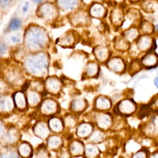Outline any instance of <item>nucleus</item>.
<instances>
[{
    "label": "nucleus",
    "instance_id": "13",
    "mask_svg": "<svg viewBox=\"0 0 158 158\" xmlns=\"http://www.w3.org/2000/svg\"><path fill=\"white\" fill-rule=\"evenodd\" d=\"M48 118L47 123L52 133L60 135L64 131L65 127L63 119L61 117L56 115Z\"/></svg>",
    "mask_w": 158,
    "mask_h": 158
},
{
    "label": "nucleus",
    "instance_id": "6",
    "mask_svg": "<svg viewBox=\"0 0 158 158\" xmlns=\"http://www.w3.org/2000/svg\"><path fill=\"white\" fill-rule=\"evenodd\" d=\"M96 127L94 123L87 121H83L78 123L75 128V135L77 138L81 140H86L93 133Z\"/></svg>",
    "mask_w": 158,
    "mask_h": 158
},
{
    "label": "nucleus",
    "instance_id": "10",
    "mask_svg": "<svg viewBox=\"0 0 158 158\" xmlns=\"http://www.w3.org/2000/svg\"><path fill=\"white\" fill-rule=\"evenodd\" d=\"M45 141V145L49 151L58 152L64 147V141L60 135L51 133Z\"/></svg>",
    "mask_w": 158,
    "mask_h": 158
},
{
    "label": "nucleus",
    "instance_id": "23",
    "mask_svg": "<svg viewBox=\"0 0 158 158\" xmlns=\"http://www.w3.org/2000/svg\"><path fill=\"white\" fill-rule=\"evenodd\" d=\"M72 22L75 25H84L88 22V16L85 12H76L72 17Z\"/></svg>",
    "mask_w": 158,
    "mask_h": 158
},
{
    "label": "nucleus",
    "instance_id": "4",
    "mask_svg": "<svg viewBox=\"0 0 158 158\" xmlns=\"http://www.w3.org/2000/svg\"><path fill=\"white\" fill-rule=\"evenodd\" d=\"M39 111L43 117L50 118L58 114L60 112V106L56 99L47 98L41 102L39 106Z\"/></svg>",
    "mask_w": 158,
    "mask_h": 158
},
{
    "label": "nucleus",
    "instance_id": "31",
    "mask_svg": "<svg viewBox=\"0 0 158 158\" xmlns=\"http://www.w3.org/2000/svg\"><path fill=\"white\" fill-rule=\"evenodd\" d=\"M151 44V39L149 36H144L140 37L138 40V47L143 51L146 50L150 48Z\"/></svg>",
    "mask_w": 158,
    "mask_h": 158
},
{
    "label": "nucleus",
    "instance_id": "8",
    "mask_svg": "<svg viewBox=\"0 0 158 158\" xmlns=\"http://www.w3.org/2000/svg\"><path fill=\"white\" fill-rule=\"evenodd\" d=\"M32 130L33 134L43 141H45L52 133L47 122L44 120H39L36 122L32 128Z\"/></svg>",
    "mask_w": 158,
    "mask_h": 158
},
{
    "label": "nucleus",
    "instance_id": "38",
    "mask_svg": "<svg viewBox=\"0 0 158 158\" xmlns=\"http://www.w3.org/2000/svg\"><path fill=\"white\" fill-rule=\"evenodd\" d=\"M149 152L148 149L143 148L136 151L130 158H148Z\"/></svg>",
    "mask_w": 158,
    "mask_h": 158
},
{
    "label": "nucleus",
    "instance_id": "7",
    "mask_svg": "<svg viewBox=\"0 0 158 158\" xmlns=\"http://www.w3.org/2000/svg\"><path fill=\"white\" fill-rule=\"evenodd\" d=\"M67 149L72 158L83 157L85 149V143L81 139L73 138L69 142Z\"/></svg>",
    "mask_w": 158,
    "mask_h": 158
},
{
    "label": "nucleus",
    "instance_id": "17",
    "mask_svg": "<svg viewBox=\"0 0 158 158\" xmlns=\"http://www.w3.org/2000/svg\"><path fill=\"white\" fill-rule=\"evenodd\" d=\"M26 98L27 104L33 108L39 107L41 102L42 101V95L41 93L35 89L28 91L27 92Z\"/></svg>",
    "mask_w": 158,
    "mask_h": 158
},
{
    "label": "nucleus",
    "instance_id": "9",
    "mask_svg": "<svg viewBox=\"0 0 158 158\" xmlns=\"http://www.w3.org/2000/svg\"><path fill=\"white\" fill-rule=\"evenodd\" d=\"M143 133L150 138H157L158 132V120L157 114L152 115L151 119L143 127Z\"/></svg>",
    "mask_w": 158,
    "mask_h": 158
},
{
    "label": "nucleus",
    "instance_id": "48",
    "mask_svg": "<svg viewBox=\"0 0 158 158\" xmlns=\"http://www.w3.org/2000/svg\"><path fill=\"white\" fill-rule=\"evenodd\" d=\"M1 57V53H0V57Z\"/></svg>",
    "mask_w": 158,
    "mask_h": 158
},
{
    "label": "nucleus",
    "instance_id": "26",
    "mask_svg": "<svg viewBox=\"0 0 158 158\" xmlns=\"http://www.w3.org/2000/svg\"><path fill=\"white\" fill-rule=\"evenodd\" d=\"M90 14L96 18H102L105 14L104 7L100 4L95 3L90 8Z\"/></svg>",
    "mask_w": 158,
    "mask_h": 158
},
{
    "label": "nucleus",
    "instance_id": "43",
    "mask_svg": "<svg viewBox=\"0 0 158 158\" xmlns=\"http://www.w3.org/2000/svg\"><path fill=\"white\" fill-rule=\"evenodd\" d=\"M8 46L4 41H0V53L1 56L6 55L7 53Z\"/></svg>",
    "mask_w": 158,
    "mask_h": 158
},
{
    "label": "nucleus",
    "instance_id": "11",
    "mask_svg": "<svg viewBox=\"0 0 158 158\" xmlns=\"http://www.w3.org/2000/svg\"><path fill=\"white\" fill-rule=\"evenodd\" d=\"M93 106L96 112H109L112 107V102L109 97L104 95H99L95 98Z\"/></svg>",
    "mask_w": 158,
    "mask_h": 158
},
{
    "label": "nucleus",
    "instance_id": "20",
    "mask_svg": "<svg viewBox=\"0 0 158 158\" xmlns=\"http://www.w3.org/2000/svg\"><path fill=\"white\" fill-rule=\"evenodd\" d=\"M23 40V36L22 34L17 31H10L9 32V34H7L6 38V41H4L7 46L8 45H18L22 43V42Z\"/></svg>",
    "mask_w": 158,
    "mask_h": 158
},
{
    "label": "nucleus",
    "instance_id": "12",
    "mask_svg": "<svg viewBox=\"0 0 158 158\" xmlns=\"http://www.w3.org/2000/svg\"><path fill=\"white\" fill-rule=\"evenodd\" d=\"M88 107V102L85 98H77L72 100L69 105L71 113L77 115L83 114Z\"/></svg>",
    "mask_w": 158,
    "mask_h": 158
},
{
    "label": "nucleus",
    "instance_id": "41",
    "mask_svg": "<svg viewBox=\"0 0 158 158\" xmlns=\"http://www.w3.org/2000/svg\"><path fill=\"white\" fill-rule=\"evenodd\" d=\"M57 158H72L68 152L67 148L64 149L63 148L57 152Z\"/></svg>",
    "mask_w": 158,
    "mask_h": 158
},
{
    "label": "nucleus",
    "instance_id": "42",
    "mask_svg": "<svg viewBox=\"0 0 158 158\" xmlns=\"http://www.w3.org/2000/svg\"><path fill=\"white\" fill-rule=\"evenodd\" d=\"M141 29L146 33H151V31L154 30V27L152 28V26L151 25V23H148V22H145L143 23L141 26Z\"/></svg>",
    "mask_w": 158,
    "mask_h": 158
},
{
    "label": "nucleus",
    "instance_id": "1",
    "mask_svg": "<svg viewBox=\"0 0 158 158\" xmlns=\"http://www.w3.org/2000/svg\"><path fill=\"white\" fill-rule=\"evenodd\" d=\"M46 32L37 26H30L25 31L23 41L26 47L31 51L43 49L47 43Z\"/></svg>",
    "mask_w": 158,
    "mask_h": 158
},
{
    "label": "nucleus",
    "instance_id": "37",
    "mask_svg": "<svg viewBox=\"0 0 158 158\" xmlns=\"http://www.w3.org/2000/svg\"><path fill=\"white\" fill-rule=\"evenodd\" d=\"M138 35V30L133 27L129 28L124 33L125 38L129 41H132L135 40L137 38Z\"/></svg>",
    "mask_w": 158,
    "mask_h": 158
},
{
    "label": "nucleus",
    "instance_id": "33",
    "mask_svg": "<svg viewBox=\"0 0 158 158\" xmlns=\"http://www.w3.org/2000/svg\"><path fill=\"white\" fill-rule=\"evenodd\" d=\"M142 62L146 67H153L157 63V56L153 54H148L143 58Z\"/></svg>",
    "mask_w": 158,
    "mask_h": 158
},
{
    "label": "nucleus",
    "instance_id": "24",
    "mask_svg": "<svg viewBox=\"0 0 158 158\" xmlns=\"http://www.w3.org/2000/svg\"><path fill=\"white\" fill-rule=\"evenodd\" d=\"M32 157H34V158H51L50 151L48 149L45 144L43 143L36 149Z\"/></svg>",
    "mask_w": 158,
    "mask_h": 158
},
{
    "label": "nucleus",
    "instance_id": "15",
    "mask_svg": "<svg viewBox=\"0 0 158 158\" xmlns=\"http://www.w3.org/2000/svg\"><path fill=\"white\" fill-rule=\"evenodd\" d=\"M101 153L99 144L88 143L85 144L83 158H99Z\"/></svg>",
    "mask_w": 158,
    "mask_h": 158
},
{
    "label": "nucleus",
    "instance_id": "36",
    "mask_svg": "<svg viewBox=\"0 0 158 158\" xmlns=\"http://www.w3.org/2000/svg\"><path fill=\"white\" fill-rule=\"evenodd\" d=\"M32 8L31 4L29 1H24L19 8V12L22 17H25L29 14L31 9Z\"/></svg>",
    "mask_w": 158,
    "mask_h": 158
},
{
    "label": "nucleus",
    "instance_id": "5",
    "mask_svg": "<svg viewBox=\"0 0 158 158\" xmlns=\"http://www.w3.org/2000/svg\"><path fill=\"white\" fill-rule=\"evenodd\" d=\"M94 124L96 128L106 132L110 130L114 126V115L109 112H96L94 117Z\"/></svg>",
    "mask_w": 158,
    "mask_h": 158
},
{
    "label": "nucleus",
    "instance_id": "32",
    "mask_svg": "<svg viewBox=\"0 0 158 158\" xmlns=\"http://www.w3.org/2000/svg\"><path fill=\"white\" fill-rule=\"evenodd\" d=\"M111 19L114 24H120L123 20V14L122 10L120 9H115L112 13Z\"/></svg>",
    "mask_w": 158,
    "mask_h": 158
},
{
    "label": "nucleus",
    "instance_id": "30",
    "mask_svg": "<svg viewBox=\"0 0 158 158\" xmlns=\"http://www.w3.org/2000/svg\"><path fill=\"white\" fill-rule=\"evenodd\" d=\"M75 36L71 33H65L64 36L59 39V44L62 46H69L73 44V41H75Z\"/></svg>",
    "mask_w": 158,
    "mask_h": 158
},
{
    "label": "nucleus",
    "instance_id": "18",
    "mask_svg": "<svg viewBox=\"0 0 158 158\" xmlns=\"http://www.w3.org/2000/svg\"><path fill=\"white\" fill-rule=\"evenodd\" d=\"M62 118L63 119L65 129H75L76 127L79 123L78 115H77L71 112L66 113Z\"/></svg>",
    "mask_w": 158,
    "mask_h": 158
},
{
    "label": "nucleus",
    "instance_id": "47",
    "mask_svg": "<svg viewBox=\"0 0 158 158\" xmlns=\"http://www.w3.org/2000/svg\"><path fill=\"white\" fill-rule=\"evenodd\" d=\"M33 2L36 3V4H40V3H41V2L43 1V0H31Z\"/></svg>",
    "mask_w": 158,
    "mask_h": 158
},
{
    "label": "nucleus",
    "instance_id": "29",
    "mask_svg": "<svg viewBox=\"0 0 158 158\" xmlns=\"http://www.w3.org/2000/svg\"><path fill=\"white\" fill-rule=\"evenodd\" d=\"M78 0H58L59 6L63 10L73 9L78 4Z\"/></svg>",
    "mask_w": 158,
    "mask_h": 158
},
{
    "label": "nucleus",
    "instance_id": "2",
    "mask_svg": "<svg viewBox=\"0 0 158 158\" xmlns=\"http://www.w3.org/2000/svg\"><path fill=\"white\" fill-rule=\"evenodd\" d=\"M23 65L27 72L40 77L46 72L48 66V58L44 54L36 53L27 57Z\"/></svg>",
    "mask_w": 158,
    "mask_h": 158
},
{
    "label": "nucleus",
    "instance_id": "3",
    "mask_svg": "<svg viewBox=\"0 0 158 158\" xmlns=\"http://www.w3.org/2000/svg\"><path fill=\"white\" fill-rule=\"evenodd\" d=\"M136 103L131 99H124L120 101L114 107V112L123 117H131L136 112Z\"/></svg>",
    "mask_w": 158,
    "mask_h": 158
},
{
    "label": "nucleus",
    "instance_id": "35",
    "mask_svg": "<svg viewBox=\"0 0 158 158\" xmlns=\"http://www.w3.org/2000/svg\"><path fill=\"white\" fill-rule=\"evenodd\" d=\"M4 73L5 77L10 81H14L17 80L18 79H20V72L14 68L9 69L8 70V72H4Z\"/></svg>",
    "mask_w": 158,
    "mask_h": 158
},
{
    "label": "nucleus",
    "instance_id": "14",
    "mask_svg": "<svg viewBox=\"0 0 158 158\" xmlns=\"http://www.w3.org/2000/svg\"><path fill=\"white\" fill-rule=\"evenodd\" d=\"M39 16L45 20H52L53 19L56 14V8L52 4L45 3L40 6L38 9Z\"/></svg>",
    "mask_w": 158,
    "mask_h": 158
},
{
    "label": "nucleus",
    "instance_id": "25",
    "mask_svg": "<svg viewBox=\"0 0 158 158\" xmlns=\"http://www.w3.org/2000/svg\"><path fill=\"white\" fill-rule=\"evenodd\" d=\"M108 66L112 70L116 72H120L124 69V63L123 60L118 57H114L108 62Z\"/></svg>",
    "mask_w": 158,
    "mask_h": 158
},
{
    "label": "nucleus",
    "instance_id": "22",
    "mask_svg": "<svg viewBox=\"0 0 158 158\" xmlns=\"http://www.w3.org/2000/svg\"><path fill=\"white\" fill-rule=\"evenodd\" d=\"M32 146L28 142L22 143L19 147V153L23 158H30L33 154Z\"/></svg>",
    "mask_w": 158,
    "mask_h": 158
},
{
    "label": "nucleus",
    "instance_id": "27",
    "mask_svg": "<svg viewBox=\"0 0 158 158\" xmlns=\"http://www.w3.org/2000/svg\"><path fill=\"white\" fill-rule=\"evenodd\" d=\"M94 54L99 61L103 62L108 58L109 52L108 49L105 47H98L95 49Z\"/></svg>",
    "mask_w": 158,
    "mask_h": 158
},
{
    "label": "nucleus",
    "instance_id": "28",
    "mask_svg": "<svg viewBox=\"0 0 158 158\" xmlns=\"http://www.w3.org/2000/svg\"><path fill=\"white\" fill-rule=\"evenodd\" d=\"M22 24V22L20 18L17 17H12L10 20L7 25L8 31L10 32V31H14L18 30L21 27Z\"/></svg>",
    "mask_w": 158,
    "mask_h": 158
},
{
    "label": "nucleus",
    "instance_id": "21",
    "mask_svg": "<svg viewBox=\"0 0 158 158\" xmlns=\"http://www.w3.org/2000/svg\"><path fill=\"white\" fill-rule=\"evenodd\" d=\"M14 102L16 107L20 110H24L28 104L25 94L23 91H17L14 95Z\"/></svg>",
    "mask_w": 158,
    "mask_h": 158
},
{
    "label": "nucleus",
    "instance_id": "34",
    "mask_svg": "<svg viewBox=\"0 0 158 158\" xmlns=\"http://www.w3.org/2000/svg\"><path fill=\"white\" fill-rule=\"evenodd\" d=\"M151 110L149 104L143 105L139 108V109H137L136 110V113H137V117L139 119H143L149 114Z\"/></svg>",
    "mask_w": 158,
    "mask_h": 158
},
{
    "label": "nucleus",
    "instance_id": "44",
    "mask_svg": "<svg viewBox=\"0 0 158 158\" xmlns=\"http://www.w3.org/2000/svg\"><path fill=\"white\" fill-rule=\"evenodd\" d=\"M12 2L13 0H0V7L3 9L8 8Z\"/></svg>",
    "mask_w": 158,
    "mask_h": 158
},
{
    "label": "nucleus",
    "instance_id": "19",
    "mask_svg": "<svg viewBox=\"0 0 158 158\" xmlns=\"http://www.w3.org/2000/svg\"><path fill=\"white\" fill-rule=\"evenodd\" d=\"M106 139V132L95 128L89 137L86 140L88 143H91L96 144L104 143Z\"/></svg>",
    "mask_w": 158,
    "mask_h": 158
},
{
    "label": "nucleus",
    "instance_id": "39",
    "mask_svg": "<svg viewBox=\"0 0 158 158\" xmlns=\"http://www.w3.org/2000/svg\"><path fill=\"white\" fill-rule=\"evenodd\" d=\"M98 70V69L96 64L93 62H90L88 64L86 72L88 77H93L97 73Z\"/></svg>",
    "mask_w": 158,
    "mask_h": 158
},
{
    "label": "nucleus",
    "instance_id": "46",
    "mask_svg": "<svg viewBox=\"0 0 158 158\" xmlns=\"http://www.w3.org/2000/svg\"><path fill=\"white\" fill-rule=\"evenodd\" d=\"M154 85H156V86L157 88L158 86V79H157V77H156L154 80Z\"/></svg>",
    "mask_w": 158,
    "mask_h": 158
},
{
    "label": "nucleus",
    "instance_id": "45",
    "mask_svg": "<svg viewBox=\"0 0 158 158\" xmlns=\"http://www.w3.org/2000/svg\"><path fill=\"white\" fill-rule=\"evenodd\" d=\"M148 158H158V152L157 150L154 151L152 152L149 153Z\"/></svg>",
    "mask_w": 158,
    "mask_h": 158
},
{
    "label": "nucleus",
    "instance_id": "16",
    "mask_svg": "<svg viewBox=\"0 0 158 158\" xmlns=\"http://www.w3.org/2000/svg\"><path fill=\"white\" fill-rule=\"evenodd\" d=\"M44 88L48 93L52 95H56L60 93L62 85L58 79L52 77L48 78L46 81Z\"/></svg>",
    "mask_w": 158,
    "mask_h": 158
},
{
    "label": "nucleus",
    "instance_id": "40",
    "mask_svg": "<svg viewBox=\"0 0 158 158\" xmlns=\"http://www.w3.org/2000/svg\"><path fill=\"white\" fill-rule=\"evenodd\" d=\"M128 46L127 41L122 38L118 39V41L115 42V48H117L118 50H126Z\"/></svg>",
    "mask_w": 158,
    "mask_h": 158
},
{
    "label": "nucleus",
    "instance_id": "49",
    "mask_svg": "<svg viewBox=\"0 0 158 158\" xmlns=\"http://www.w3.org/2000/svg\"><path fill=\"white\" fill-rule=\"evenodd\" d=\"M132 1H137V0H132Z\"/></svg>",
    "mask_w": 158,
    "mask_h": 158
}]
</instances>
